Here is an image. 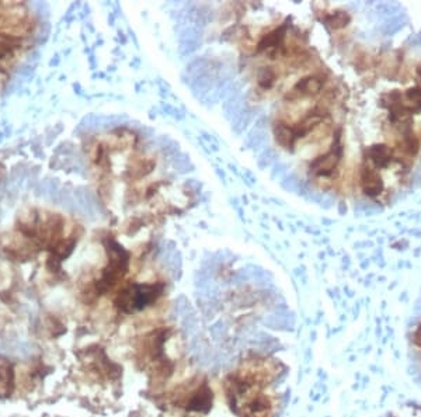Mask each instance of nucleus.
Segmentation results:
<instances>
[{
    "mask_svg": "<svg viewBox=\"0 0 421 417\" xmlns=\"http://www.w3.org/2000/svg\"><path fill=\"white\" fill-rule=\"evenodd\" d=\"M367 155L377 167H386L393 160L392 149L386 145H374L367 151Z\"/></svg>",
    "mask_w": 421,
    "mask_h": 417,
    "instance_id": "nucleus-9",
    "label": "nucleus"
},
{
    "mask_svg": "<svg viewBox=\"0 0 421 417\" xmlns=\"http://www.w3.org/2000/svg\"><path fill=\"white\" fill-rule=\"evenodd\" d=\"M325 80L320 76H308L302 80H299L293 89L288 93L286 99L289 100H296L300 97H307V96H316L320 93L323 89Z\"/></svg>",
    "mask_w": 421,
    "mask_h": 417,
    "instance_id": "nucleus-6",
    "label": "nucleus"
},
{
    "mask_svg": "<svg viewBox=\"0 0 421 417\" xmlns=\"http://www.w3.org/2000/svg\"><path fill=\"white\" fill-rule=\"evenodd\" d=\"M198 44H200V34L193 27L184 30L182 37H180V51L183 53L193 52L194 49H197Z\"/></svg>",
    "mask_w": 421,
    "mask_h": 417,
    "instance_id": "nucleus-12",
    "label": "nucleus"
},
{
    "mask_svg": "<svg viewBox=\"0 0 421 417\" xmlns=\"http://www.w3.org/2000/svg\"><path fill=\"white\" fill-rule=\"evenodd\" d=\"M164 291L163 282L155 284H132L119 292L117 307L124 314H135L153 305Z\"/></svg>",
    "mask_w": 421,
    "mask_h": 417,
    "instance_id": "nucleus-1",
    "label": "nucleus"
},
{
    "mask_svg": "<svg viewBox=\"0 0 421 417\" xmlns=\"http://www.w3.org/2000/svg\"><path fill=\"white\" fill-rule=\"evenodd\" d=\"M417 72H418V74H420V75H421V65H420V67H418V68H417Z\"/></svg>",
    "mask_w": 421,
    "mask_h": 417,
    "instance_id": "nucleus-20",
    "label": "nucleus"
},
{
    "mask_svg": "<svg viewBox=\"0 0 421 417\" xmlns=\"http://www.w3.org/2000/svg\"><path fill=\"white\" fill-rule=\"evenodd\" d=\"M275 82V74L271 68H263L259 74V85L264 89H270Z\"/></svg>",
    "mask_w": 421,
    "mask_h": 417,
    "instance_id": "nucleus-17",
    "label": "nucleus"
},
{
    "mask_svg": "<svg viewBox=\"0 0 421 417\" xmlns=\"http://www.w3.org/2000/svg\"><path fill=\"white\" fill-rule=\"evenodd\" d=\"M285 34H286V23L282 24L280 28L274 30L273 33H270L268 35H266L260 41L257 51L261 52V51H266V49H278L284 42Z\"/></svg>",
    "mask_w": 421,
    "mask_h": 417,
    "instance_id": "nucleus-10",
    "label": "nucleus"
},
{
    "mask_svg": "<svg viewBox=\"0 0 421 417\" xmlns=\"http://www.w3.org/2000/svg\"><path fill=\"white\" fill-rule=\"evenodd\" d=\"M400 149L410 155V156H414L417 155L418 149H420V139L414 135V133L410 130H406L403 131V138H402V142H400Z\"/></svg>",
    "mask_w": 421,
    "mask_h": 417,
    "instance_id": "nucleus-14",
    "label": "nucleus"
},
{
    "mask_svg": "<svg viewBox=\"0 0 421 417\" xmlns=\"http://www.w3.org/2000/svg\"><path fill=\"white\" fill-rule=\"evenodd\" d=\"M266 137H264V133H261L259 128H256L248 138V145L250 148H259L263 142H264Z\"/></svg>",
    "mask_w": 421,
    "mask_h": 417,
    "instance_id": "nucleus-18",
    "label": "nucleus"
},
{
    "mask_svg": "<svg viewBox=\"0 0 421 417\" xmlns=\"http://www.w3.org/2000/svg\"><path fill=\"white\" fill-rule=\"evenodd\" d=\"M361 187L368 197H378L384 192V182L379 173L367 164L363 166L361 169Z\"/></svg>",
    "mask_w": 421,
    "mask_h": 417,
    "instance_id": "nucleus-7",
    "label": "nucleus"
},
{
    "mask_svg": "<svg viewBox=\"0 0 421 417\" xmlns=\"http://www.w3.org/2000/svg\"><path fill=\"white\" fill-rule=\"evenodd\" d=\"M402 103L409 112L421 110V86L411 87L402 94Z\"/></svg>",
    "mask_w": 421,
    "mask_h": 417,
    "instance_id": "nucleus-11",
    "label": "nucleus"
},
{
    "mask_svg": "<svg viewBox=\"0 0 421 417\" xmlns=\"http://www.w3.org/2000/svg\"><path fill=\"white\" fill-rule=\"evenodd\" d=\"M15 368L8 360L0 359V395L10 396L15 389Z\"/></svg>",
    "mask_w": 421,
    "mask_h": 417,
    "instance_id": "nucleus-8",
    "label": "nucleus"
},
{
    "mask_svg": "<svg viewBox=\"0 0 421 417\" xmlns=\"http://www.w3.org/2000/svg\"><path fill=\"white\" fill-rule=\"evenodd\" d=\"M214 393L207 381H198L174 395V403L191 413H208L212 407Z\"/></svg>",
    "mask_w": 421,
    "mask_h": 417,
    "instance_id": "nucleus-3",
    "label": "nucleus"
},
{
    "mask_svg": "<svg viewBox=\"0 0 421 417\" xmlns=\"http://www.w3.org/2000/svg\"><path fill=\"white\" fill-rule=\"evenodd\" d=\"M350 22H351V17H350L345 12H336V13H332V15L327 16V19H326V23H327L332 28H334V30L347 27Z\"/></svg>",
    "mask_w": 421,
    "mask_h": 417,
    "instance_id": "nucleus-15",
    "label": "nucleus"
},
{
    "mask_svg": "<svg viewBox=\"0 0 421 417\" xmlns=\"http://www.w3.org/2000/svg\"><path fill=\"white\" fill-rule=\"evenodd\" d=\"M273 410L271 399L263 392L249 396L242 405L236 409L239 417H270Z\"/></svg>",
    "mask_w": 421,
    "mask_h": 417,
    "instance_id": "nucleus-4",
    "label": "nucleus"
},
{
    "mask_svg": "<svg viewBox=\"0 0 421 417\" xmlns=\"http://www.w3.org/2000/svg\"><path fill=\"white\" fill-rule=\"evenodd\" d=\"M413 340H414V343H415L418 347H421V325L417 326V329L414 330Z\"/></svg>",
    "mask_w": 421,
    "mask_h": 417,
    "instance_id": "nucleus-19",
    "label": "nucleus"
},
{
    "mask_svg": "<svg viewBox=\"0 0 421 417\" xmlns=\"http://www.w3.org/2000/svg\"><path fill=\"white\" fill-rule=\"evenodd\" d=\"M250 118H252V112L245 110V107H243L233 117V130L236 133H242L246 128V126L249 124Z\"/></svg>",
    "mask_w": 421,
    "mask_h": 417,
    "instance_id": "nucleus-16",
    "label": "nucleus"
},
{
    "mask_svg": "<svg viewBox=\"0 0 421 417\" xmlns=\"http://www.w3.org/2000/svg\"><path fill=\"white\" fill-rule=\"evenodd\" d=\"M107 252H108V266L104 269L100 280L96 284V292L98 295L111 289L124 277L130 263L128 252L121 245H118L115 241L107 242Z\"/></svg>",
    "mask_w": 421,
    "mask_h": 417,
    "instance_id": "nucleus-2",
    "label": "nucleus"
},
{
    "mask_svg": "<svg viewBox=\"0 0 421 417\" xmlns=\"http://www.w3.org/2000/svg\"><path fill=\"white\" fill-rule=\"evenodd\" d=\"M343 156V146L340 144V137L336 138V141L333 142L330 151L319 158H316L312 163H311V173L315 176H332L333 171L336 170L340 159Z\"/></svg>",
    "mask_w": 421,
    "mask_h": 417,
    "instance_id": "nucleus-5",
    "label": "nucleus"
},
{
    "mask_svg": "<svg viewBox=\"0 0 421 417\" xmlns=\"http://www.w3.org/2000/svg\"><path fill=\"white\" fill-rule=\"evenodd\" d=\"M274 134H275L277 142L281 146H284L286 149H291L295 145L296 137H295V133H293L292 127H289L286 124H277L275 128H274Z\"/></svg>",
    "mask_w": 421,
    "mask_h": 417,
    "instance_id": "nucleus-13",
    "label": "nucleus"
}]
</instances>
